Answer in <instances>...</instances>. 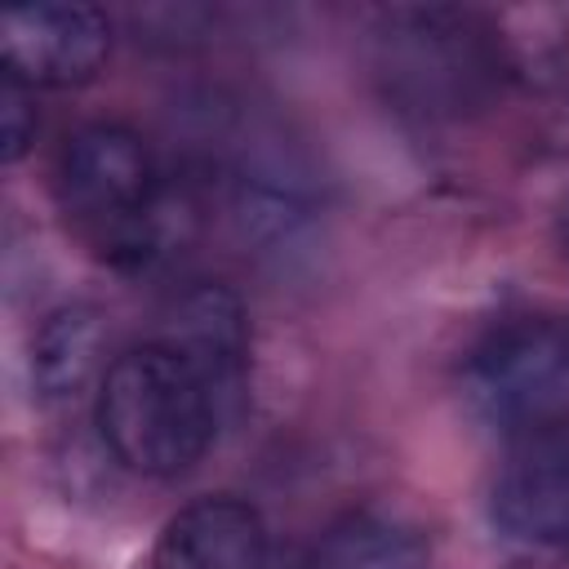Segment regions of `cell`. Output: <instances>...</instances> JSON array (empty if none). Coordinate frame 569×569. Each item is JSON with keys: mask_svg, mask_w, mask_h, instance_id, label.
Wrapping results in <instances>:
<instances>
[{"mask_svg": "<svg viewBox=\"0 0 569 569\" xmlns=\"http://www.w3.org/2000/svg\"><path fill=\"white\" fill-rule=\"evenodd\" d=\"M493 525L520 547H569V418L516 436L489 498Z\"/></svg>", "mask_w": 569, "mask_h": 569, "instance_id": "cell-5", "label": "cell"}, {"mask_svg": "<svg viewBox=\"0 0 569 569\" xmlns=\"http://www.w3.org/2000/svg\"><path fill=\"white\" fill-rule=\"evenodd\" d=\"M58 200L102 258L138 267L156 253L160 169L133 129L89 124L71 133L58 160Z\"/></svg>", "mask_w": 569, "mask_h": 569, "instance_id": "cell-2", "label": "cell"}, {"mask_svg": "<svg viewBox=\"0 0 569 569\" xmlns=\"http://www.w3.org/2000/svg\"><path fill=\"white\" fill-rule=\"evenodd\" d=\"M556 240H560V249H565V258H569V200H565V209L556 213Z\"/></svg>", "mask_w": 569, "mask_h": 569, "instance_id": "cell-11", "label": "cell"}, {"mask_svg": "<svg viewBox=\"0 0 569 569\" xmlns=\"http://www.w3.org/2000/svg\"><path fill=\"white\" fill-rule=\"evenodd\" d=\"M93 422L124 471L164 480L204 458L222 413L191 360L156 338L107 365Z\"/></svg>", "mask_w": 569, "mask_h": 569, "instance_id": "cell-1", "label": "cell"}, {"mask_svg": "<svg viewBox=\"0 0 569 569\" xmlns=\"http://www.w3.org/2000/svg\"><path fill=\"white\" fill-rule=\"evenodd\" d=\"M191 360L204 387L218 400V413H231L244 396L249 373V325L244 307L227 284H196L178 298L169 316V333L160 338Z\"/></svg>", "mask_w": 569, "mask_h": 569, "instance_id": "cell-6", "label": "cell"}, {"mask_svg": "<svg viewBox=\"0 0 569 569\" xmlns=\"http://www.w3.org/2000/svg\"><path fill=\"white\" fill-rule=\"evenodd\" d=\"M98 356V316L89 307H58L44 316L36 342H31V382L44 400L76 396Z\"/></svg>", "mask_w": 569, "mask_h": 569, "instance_id": "cell-9", "label": "cell"}, {"mask_svg": "<svg viewBox=\"0 0 569 569\" xmlns=\"http://www.w3.org/2000/svg\"><path fill=\"white\" fill-rule=\"evenodd\" d=\"M111 53V22L93 4H18L0 13L4 71L31 89H71L98 76Z\"/></svg>", "mask_w": 569, "mask_h": 569, "instance_id": "cell-4", "label": "cell"}, {"mask_svg": "<svg viewBox=\"0 0 569 569\" xmlns=\"http://www.w3.org/2000/svg\"><path fill=\"white\" fill-rule=\"evenodd\" d=\"M462 387L471 409L507 436L569 418V333L551 320H507L476 342Z\"/></svg>", "mask_w": 569, "mask_h": 569, "instance_id": "cell-3", "label": "cell"}, {"mask_svg": "<svg viewBox=\"0 0 569 569\" xmlns=\"http://www.w3.org/2000/svg\"><path fill=\"white\" fill-rule=\"evenodd\" d=\"M151 569H267V525L231 493L196 498L164 525Z\"/></svg>", "mask_w": 569, "mask_h": 569, "instance_id": "cell-7", "label": "cell"}, {"mask_svg": "<svg viewBox=\"0 0 569 569\" xmlns=\"http://www.w3.org/2000/svg\"><path fill=\"white\" fill-rule=\"evenodd\" d=\"M302 569H431V551L409 520L351 511L320 533Z\"/></svg>", "mask_w": 569, "mask_h": 569, "instance_id": "cell-8", "label": "cell"}, {"mask_svg": "<svg viewBox=\"0 0 569 569\" xmlns=\"http://www.w3.org/2000/svg\"><path fill=\"white\" fill-rule=\"evenodd\" d=\"M31 84H22L18 76L4 71L0 80V156L13 164L27 156L31 138H36V111H31V98H27Z\"/></svg>", "mask_w": 569, "mask_h": 569, "instance_id": "cell-10", "label": "cell"}]
</instances>
